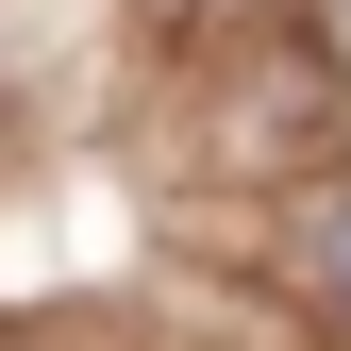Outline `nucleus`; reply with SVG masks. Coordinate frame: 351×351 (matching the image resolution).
<instances>
[{
    "mask_svg": "<svg viewBox=\"0 0 351 351\" xmlns=\"http://www.w3.org/2000/svg\"><path fill=\"white\" fill-rule=\"evenodd\" d=\"M167 17H217V0H167Z\"/></svg>",
    "mask_w": 351,
    "mask_h": 351,
    "instance_id": "f03ea898",
    "label": "nucleus"
},
{
    "mask_svg": "<svg viewBox=\"0 0 351 351\" xmlns=\"http://www.w3.org/2000/svg\"><path fill=\"white\" fill-rule=\"evenodd\" d=\"M318 268H335V301H351V201H318Z\"/></svg>",
    "mask_w": 351,
    "mask_h": 351,
    "instance_id": "f257e3e1",
    "label": "nucleus"
}]
</instances>
